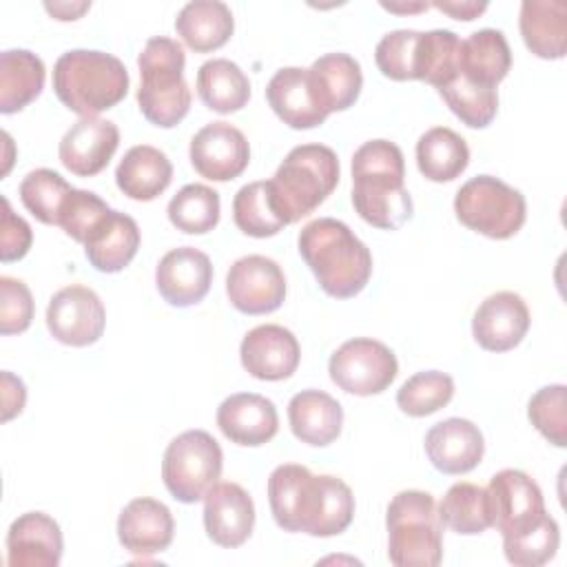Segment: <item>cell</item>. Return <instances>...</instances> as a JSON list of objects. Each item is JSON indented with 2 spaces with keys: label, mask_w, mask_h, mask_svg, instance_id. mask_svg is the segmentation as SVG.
<instances>
[{
  "label": "cell",
  "mask_w": 567,
  "mask_h": 567,
  "mask_svg": "<svg viewBox=\"0 0 567 567\" xmlns=\"http://www.w3.org/2000/svg\"><path fill=\"white\" fill-rule=\"evenodd\" d=\"M268 503L281 529L319 538L346 532L354 518V496L341 478L315 476L297 463H284L270 472Z\"/></svg>",
  "instance_id": "obj_1"
},
{
  "label": "cell",
  "mask_w": 567,
  "mask_h": 567,
  "mask_svg": "<svg viewBox=\"0 0 567 567\" xmlns=\"http://www.w3.org/2000/svg\"><path fill=\"white\" fill-rule=\"evenodd\" d=\"M352 206L363 221L396 230L412 217L401 148L390 140L363 142L352 155Z\"/></svg>",
  "instance_id": "obj_2"
},
{
  "label": "cell",
  "mask_w": 567,
  "mask_h": 567,
  "mask_svg": "<svg viewBox=\"0 0 567 567\" xmlns=\"http://www.w3.org/2000/svg\"><path fill=\"white\" fill-rule=\"evenodd\" d=\"M297 246L321 290L334 299L359 295L372 275V255L368 246L348 224L334 217H319L306 224Z\"/></svg>",
  "instance_id": "obj_3"
},
{
  "label": "cell",
  "mask_w": 567,
  "mask_h": 567,
  "mask_svg": "<svg viewBox=\"0 0 567 567\" xmlns=\"http://www.w3.org/2000/svg\"><path fill=\"white\" fill-rule=\"evenodd\" d=\"M124 62L104 51L71 49L55 60L53 91L58 100L80 117H95L113 109L128 93Z\"/></svg>",
  "instance_id": "obj_4"
},
{
  "label": "cell",
  "mask_w": 567,
  "mask_h": 567,
  "mask_svg": "<svg viewBox=\"0 0 567 567\" xmlns=\"http://www.w3.org/2000/svg\"><path fill=\"white\" fill-rule=\"evenodd\" d=\"M186 55L177 40L155 35L148 38L140 58L137 104L142 115L162 128L179 124L190 109V89L184 80Z\"/></svg>",
  "instance_id": "obj_5"
},
{
  "label": "cell",
  "mask_w": 567,
  "mask_h": 567,
  "mask_svg": "<svg viewBox=\"0 0 567 567\" xmlns=\"http://www.w3.org/2000/svg\"><path fill=\"white\" fill-rule=\"evenodd\" d=\"M270 193L279 217L288 224L310 215L339 184V159L330 146H295L279 164Z\"/></svg>",
  "instance_id": "obj_6"
},
{
  "label": "cell",
  "mask_w": 567,
  "mask_h": 567,
  "mask_svg": "<svg viewBox=\"0 0 567 567\" xmlns=\"http://www.w3.org/2000/svg\"><path fill=\"white\" fill-rule=\"evenodd\" d=\"M388 556L396 567H436L443 558V523L434 496L399 492L385 512Z\"/></svg>",
  "instance_id": "obj_7"
},
{
  "label": "cell",
  "mask_w": 567,
  "mask_h": 567,
  "mask_svg": "<svg viewBox=\"0 0 567 567\" xmlns=\"http://www.w3.org/2000/svg\"><path fill=\"white\" fill-rule=\"evenodd\" d=\"M454 213L474 233L489 239H509L523 228L527 204L523 193L503 179L476 175L456 190Z\"/></svg>",
  "instance_id": "obj_8"
},
{
  "label": "cell",
  "mask_w": 567,
  "mask_h": 567,
  "mask_svg": "<svg viewBox=\"0 0 567 567\" xmlns=\"http://www.w3.org/2000/svg\"><path fill=\"white\" fill-rule=\"evenodd\" d=\"M224 454L219 443L206 430H186L177 434L162 461L166 489L179 503H197L219 481Z\"/></svg>",
  "instance_id": "obj_9"
},
{
  "label": "cell",
  "mask_w": 567,
  "mask_h": 567,
  "mask_svg": "<svg viewBox=\"0 0 567 567\" xmlns=\"http://www.w3.org/2000/svg\"><path fill=\"white\" fill-rule=\"evenodd\" d=\"M328 372L332 383H337L343 392L357 396H372L383 392L399 372V363L394 352L368 337H357L341 343L330 361Z\"/></svg>",
  "instance_id": "obj_10"
},
{
  "label": "cell",
  "mask_w": 567,
  "mask_h": 567,
  "mask_svg": "<svg viewBox=\"0 0 567 567\" xmlns=\"http://www.w3.org/2000/svg\"><path fill=\"white\" fill-rule=\"evenodd\" d=\"M485 492L492 527H496L503 538L532 529L547 514L540 487L520 470L507 467L496 472Z\"/></svg>",
  "instance_id": "obj_11"
},
{
  "label": "cell",
  "mask_w": 567,
  "mask_h": 567,
  "mask_svg": "<svg viewBox=\"0 0 567 567\" xmlns=\"http://www.w3.org/2000/svg\"><path fill=\"white\" fill-rule=\"evenodd\" d=\"M106 323V310L95 290L73 284L60 288L47 306V328L64 346L84 348L95 343Z\"/></svg>",
  "instance_id": "obj_12"
},
{
  "label": "cell",
  "mask_w": 567,
  "mask_h": 567,
  "mask_svg": "<svg viewBox=\"0 0 567 567\" xmlns=\"http://www.w3.org/2000/svg\"><path fill=\"white\" fill-rule=\"evenodd\" d=\"M226 295L244 315H268L286 299L284 270L270 257L246 255L228 268Z\"/></svg>",
  "instance_id": "obj_13"
},
{
  "label": "cell",
  "mask_w": 567,
  "mask_h": 567,
  "mask_svg": "<svg viewBox=\"0 0 567 567\" xmlns=\"http://www.w3.org/2000/svg\"><path fill=\"white\" fill-rule=\"evenodd\" d=\"M190 164L210 182H228L239 177L250 162L246 135L228 122H210L190 140Z\"/></svg>",
  "instance_id": "obj_14"
},
{
  "label": "cell",
  "mask_w": 567,
  "mask_h": 567,
  "mask_svg": "<svg viewBox=\"0 0 567 567\" xmlns=\"http://www.w3.org/2000/svg\"><path fill=\"white\" fill-rule=\"evenodd\" d=\"M239 357L250 377L261 381H281L297 370L301 348L288 328L279 323H264L246 332L239 346Z\"/></svg>",
  "instance_id": "obj_15"
},
{
  "label": "cell",
  "mask_w": 567,
  "mask_h": 567,
  "mask_svg": "<svg viewBox=\"0 0 567 567\" xmlns=\"http://www.w3.org/2000/svg\"><path fill=\"white\" fill-rule=\"evenodd\" d=\"M213 284V264L206 252L193 246L168 250L155 268V286L166 303L188 308L199 303Z\"/></svg>",
  "instance_id": "obj_16"
},
{
  "label": "cell",
  "mask_w": 567,
  "mask_h": 567,
  "mask_svg": "<svg viewBox=\"0 0 567 567\" xmlns=\"http://www.w3.org/2000/svg\"><path fill=\"white\" fill-rule=\"evenodd\" d=\"M120 144V128L111 120L82 117L60 140V162L78 177L104 171Z\"/></svg>",
  "instance_id": "obj_17"
},
{
  "label": "cell",
  "mask_w": 567,
  "mask_h": 567,
  "mask_svg": "<svg viewBox=\"0 0 567 567\" xmlns=\"http://www.w3.org/2000/svg\"><path fill=\"white\" fill-rule=\"evenodd\" d=\"M255 527L250 494L237 483H215L204 496V529L219 547L244 545Z\"/></svg>",
  "instance_id": "obj_18"
},
{
  "label": "cell",
  "mask_w": 567,
  "mask_h": 567,
  "mask_svg": "<svg viewBox=\"0 0 567 567\" xmlns=\"http://www.w3.org/2000/svg\"><path fill=\"white\" fill-rule=\"evenodd\" d=\"M529 330V308L520 295L501 290L489 295L474 312L472 334L489 352L516 348Z\"/></svg>",
  "instance_id": "obj_19"
},
{
  "label": "cell",
  "mask_w": 567,
  "mask_h": 567,
  "mask_svg": "<svg viewBox=\"0 0 567 567\" xmlns=\"http://www.w3.org/2000/svg\"><path fill=\"white\" fill-rule=\"evenodd\" d=\"M266 100L290 128H315L330 115L315 91L310 71L301 66L279 69L266 86Z\"/></svg>",
  "instance_id": "obj_20"
},
{
  "label": "cell",
  "mask_w": 567,
  "mask_h": 567,
  "mask_svg": "<svg viewBox=\"0 0 567 567\" xmlns=\"http://www.w3.org/2000/svg\"><path fill=\"white\" fill-rule=\"evenodd\" d=\"M62 547L60 525L44 512H27L7 532V565L58 567Z\"/></svg>",
  "instance_id": "obj_21"
},
{
  "label": "cell",
  "mask_w": 567,
  "mask_h": 567,
  "mask_svg": "<svg viewBox=\"0 0 567 567\" xmlns=\"http://www.w3.org/2000/svg\"><path fill=\"white\" fill-rule=\"evenodd\" d=\"M175 520L171 509L151 498H133L117 518V538L122 547L135 556H153L173 543Z\"/></svg>",
  "instance_id": "obj_22"
},
{
  "label": "cell",
  "mask_w": 567,
  "mask_h": 567,
  "mask_svg": "<svg viewBox=\"0 0 567 567\" xmlns=\"http://www.w3.org/2000/svg\"><path fill=\"white\" fill-rule=\"evenodd\" d=\"M485 452V441L467 419L452 416L432 425L425 434V454L443 474H465L474 470Z\"/></svg>",
  "instance_id": "obj_23"
},
{
  "label": "cell",
  "mask_w": 567,
  "mask_h": 567,
  "mask_svg": "<svg viewBox=\"0 0 567 567\" xmlns=\"http://www.w3.org/2000/svg\"><path fill=\"white\" fill-rule=\"evenodd\" d=\"M217 425L228 441L257 447L277 434L279 416L270 399L255 392H237L217 408Z\"/></svg>",
  "instance_id": "obj_24"
},
{
  "label": "cell",
  "mask_w": 567,
  "mask_h": 567,
  "mask_svg": "<svg viewBox=\"0 0 567 567\" xmlns=\"http://www.w3.org/2000/svg\"><path fill=\"white\" fill-rule=\"evenodd\" d=\"M292 434L308 445H330L343 425L341 403L323 390H301L288 403Z\"/></svg>",
  "instance_id": "obj_25"
},
{
  "label": "cell",
  "mask_w": 567,
  "mask_h": 567,
  "mask_svg": "<svg viewBox=\"0 0 567 567\" xmlns=\"http://www.w3.org/2000/svg\"><path fill=\"white\" fill-rule=\"evenodd\" d=\"M173 179V164L164 151L137 144L124 153L115 168L117 188L137 202H151L159 197Z\"/></svg>",
  "instance_id": "obj_26"
},
{
  "label": "cell",
  "mask_w": 567,
  "mask_h": 567,
  "mask_svg": "<svg viewBox=\"0 0 567 567\" xmlns=\"http://www.w3.org/2000/svg\"><path fill=\"white\" fill-rule=\"evenodd\" d=\"M525 47L543 60H560L567 51V4L525 0L518 18Z\"/></svg>",
  "instance_id": "obj_27"
},
{
  "label": "cell",
  "mask_w": 567,
  "mask_h": 567,
  "mask_svg": "<svg viewBox=\"0 0 567 567\" xmlns=\"http://www.w3.org/2000/svg\"><path fill=\"white\" fill-rule=\"evenodd\" d=\"M140 248L137 221L120 210H111L84 241V255L100 272H120Z\"/></svg>",
  "instance_id": "obj_28"
},
{
  "label": "cell",
  "mask_w": 567,
  "mask_h": 567,
  "mask_svg": "<svg viewBox=\"0 0 567 567\" xmlns=\"http://www.w3.org/2000/svg\"><path fill=\"white\" fill-rule=\"evenodd\" d=\"M235 29L233 11L219 0L186 2L177 18L175 31L195 53H208L224 47Z\"/></svg>",
  "instance_id": "obj_29"
},
{
  "label": "cell",
  "mask_w": 567,
  "mask_h": 567,
  "mask_svg": "<svg viewBox=\"0 0 567 567\" xmlns=\"http://www.w3.org/2000/svg\"><path fill=\"white\" fill-rule=\"evenodd\" d=\"M512 66L509 44L498 29H478L461 40L458 73L478 86L496 89Z\"/></svg>",
  "instance_id": "obj_30"
},
{
  "label": "cell",
  "mask_w": 567,
  "mask_h": 567,
  "mask_svg": "<svg viewBox=\"0 0 567 567\" xmlns=\"http://www.w3.org/2000/svg\"><path fill=\"white\" fill-rule=\"evenodd\" d=\"M315 91L328 113L350 109L363 86L359 62L348 53H326L308 69Z\"/></svg>",
  "instance_id": "obj_31"
},
{
  "label": "cell",
  "mask_w": 567,
  "mask_h": 567,
  "mask_svg": "<svg viewBox=\"0 0 567 567\" xmlns=\"http://www.w3.org/2000/svg\"><path fill=\"white\" fill-rule=\"evenodd\" d=\"M44 64L27 49L0 53V113L9 115L31 104L44 86Z\"/></svg>",
  "instance_id": "obj_32"
},
{
  "label": "cell",
  "mask_w": 567,
  "mask_h": 567,
  "mask_svg": "<svg viewBox=\"0 0 567 567\" xmlns=\"http://www.w3.org/2000/svg\"><path fill=\"white\" fill-rule=\"evenodd\" d=\"M470 164L467 142L447 126L427 128L416 142V166L430 182H452Z\"/></svg>",
  "instance_id": "obj_33"
},
{
  "label": "cell",
  "mask_w": 567,
  "mask_h": 567,
  "mask_svg": "<svg viewBox=\"0 0 567 567\" xmlns=\"http://www.w3.org/2000/svg\"><path fill=\"white\" fill-rule=\"evenodd\" d=\"M197 93L215 113H235L250 100V82L246 73L226 58H213L197 71Z\"/></svg>",
  "instance_id": "obj_34"
},
{
  "label": "cell",
  "mask_w": 567,
  "mask_h": 567,
  "mask_svg": "<svg viewBox=\"0 0 567 567\" xmlns=\"http://www.w3.org/2000/svg\"><path fill=\"white\" fill-rule=\"evenodd\" d=\"M439 518L452 532L474 536L492 527L487 492L474 483H454L439 503Z\"/></svg>",
  "instance_id": "obj_35"
},
{
  "label": "cell",
  "mask_w": 567,
  "mask_h": 567,
  "mask_svg": "<svg viewBox=\"0 0 567 567\" xmlns=\"http://www.w3.org/2000/svg\"><path fill=\"white\" fill-rule=\"evenodd\" d=\"M461 40L450 29L421 31L416 47V80L436 89L445 86L458 75Z\"/></svg>",
  "instance_id": "obj_36"
},
{
  "label": "cell",
  "mask_w": 567,
  "mask_h": 567,
  "mask_svg": "<svg viewBox=\"0 0 567 567\" xmlns=\"http://www.w3.org/2000/svg\"><path fill=\"white\" fill-rule=\"evenodd\" d=\"M171 224L188 235H204L219 221V193L206 184H186L168 202Z\"/></svg>",
  "instance_id": "obj_37"
},
{
  "label": "cell",
  "mask_w": 567,
  "mask_h": 567,
  "mask_svg": "<svg viewBox=\"0 0 567 567\" xmlns=\"http://www.w3.org/2000/svg\"><path fill=\"white\" fill-rule=\"evenodd\" d=\"M233 219L241 233L259 239L272 237L286 226L275 208L270 182H250L241 186L233 199Z\"/></svg>",
  "instance_id": "obj_38"
},
{
  "label": "cell",
  "mask_w": 567,
  "mask_h": 567,
  "mask_svg": "<svg viewBox=\"0 0 567 567\" xmlns=\"http://www.w3.org/2000/svg\"><path fill=\"white\" fill-rule=\"evenodd\" d=\"M73 186L51 168H35L20 182V199L24 208L42 224L58 226L62 206Z\"/></svg>",
  "instance_id": "obj_39"
},
{
  "label": "cell",
  "mask_w": 567,
  "mask_h": 567,
  "mask_svg": "<svg viewBox=\"0 0 567 567\" xmlns=\"http://www.w3.org/2000/svg\"><path fill=\"white\" fill-rule=\"evenodd\" d=\"M436 91L445 100L450 111L470 128H485L496 117V111H498L496 89L472 84L458 73L452 82H447Z\"/></svg>",
  "instance_id": "obj_40"
},
{
  "label": "cell",
  "mask_w": 567,
  "mask_h": 567,
  "mask_svg": "<svg viewBox=\"0 0 567 567\" xmlns=\"http://www.w3.org/2000/svg\"><path fill=\"white\" fill-rule=\"evenodd\" d=\"M454 396V381L439 370L412 374L396 392V405L410 416H427L445 408Z\"/></svg>",
  "instance_id": "obj_41"
},
{
  "label": "cell",
  "mask_w": 567,
  "mask_h": 567,
  "mask_svg": "<svg viewBox=\"0 0 567 567\" xmlns=\"http://www.w3.org/2000/svg\"><path fill=\"white\" fill-rule=\"evenodd\" d=\"M558 543H560L558 523L549 514H545L540 523L534 525L532 529L503 538V551L512 565L540 567L556 556Z\"/></svg>",
  "instance_id": "obj_42"
},
{
  "label": "cell",
  "mask_w": 567,
  "mask_h": 567,
  "mask_svg": "<svg viewBox=\"0 0 567 567\" xmlns=\"http://www.w3.org/2000/svg\"><path fill=\"white\" fill-rule=\"evenodd\" d=\"M532 425L556 447L567 443V388L563 383L540 388L527 403Z\"/></svg>",
  "instance_id": "obj_43"
},
{
  "label": "cell",
  "mask_w": 567,
  "mask_h": 567,
  "mask_svg": "<svg viewBox=\"0 0 567 567\" xmlns=\"http://www.w3.org/2000/svg\"><path fill=\"white\" fill-rule=\"evenodd\" d=\"M421 31L396 29L385 33L377 49L374 60L379 71L390 80H416V47Z\"/></svg>",
  "instance_id": "obj_44"
},
{
  "label": "cell",
  "mask_w": 567,
  "mask_h": 567,
  "mask_svg": "<svg viewBox=\"0 0 567 567\" xmlns=\"http://www.w3.org/2000/svg\"><path fill=\"white\" fill-rule=\"evenodd\" d=\"M109 213H111V208L106 206V202L102 197H97L91 190L73 188L62 206L58 226H62V230L71 239L84 244Z\"/></svg>",
  "instance_id": "obj_45"
},
{
  "label": "cell",
  "mask_w": 567,
  "mask_h": 567,
  "mask_svg": "<svg viewBox=\"0 0 567 567\" xmlns=\"http://www.w3.org/2000/svg\"><path fill=\"white\" fill-rule=\"evenodd\" d=\"M33 297L24 281L0 277V332L20 334L31 326Z\"/></svg>",
  "instance_id": "obj_46"
},
{
  "label": "cell",
  "mask_w": 567,
  "mask_h": 567,
  "mask_svg": "<svg viewBox=\"0 0 567 567\" xmlns=\"http://www.w3.org/2000/svg\"><path fill=\"white\" fill-rule=\"evenodd\" d=\"M2 202V219H0V259L2 261H16L22 259L33 241V233L31 226L18 217L11 210V204L7 197L0 199Z\"/></svg>",
  "instance_id": "obj_47"
},
{
  "label": "cell",
  "mask_w": 567,
  "mask_h": 567,
  "mask_svg": "<svg viewBox=\"0 0 567 567\" xmlns=\"http://www.w3.org/2000/svg\"><path fill=\"white\" fill-rule=\"evenodd\" d=\"M27 401L24 383L11 372H2V421L13 419L22 412Z\"/></svg>",
  "instance_id": "obj_48"
},
{
  "label": "cell",
  "mask_w": 567,
  "mask_h": 567,
  "mask_svg": "<svg viewBox=\"0 0 567 567\" xmlns=\"http://www.w3.org/2000/svg\"><path fill=\"white\" fill-rule=\"evenodd\" d=\"M430 7H436L439 11L456 18V20H474L478 18L485 9L487 2H476V0H434Z\"/></svg>",
  "instance_id": "obj_49"
},
{
  "label": "cell",
  "mask_w": 567,
  "mask_h": 567,
  "mask_svg": "<svg viewBox=\"0 0 567 567\" xmlns=\"http://www.w3.org/2000/svg\"><path fill=\"white\" fill-rule=\"evenodd\" d=\"M91 2H44V9L55 18V20H78L84 11H89Z\"/></svg>",
  "instance_id": "obj_50"
},
{
  "label": "cell",
  "mask_w": 567,
  "mask_h": 567,
  "mask_svg": "<svg viewBox=\"0 0 567 567\" xmlns=\"http://www.w3.org/2000/svg\"><path fill=\"white\" fill-rule=\"evenodd\" d=\"M383 9L394 11V13H416V11H425L430 7V2H381Z\"/></svg>",
  "instance_id": "obj_51"
}]
</instances>
